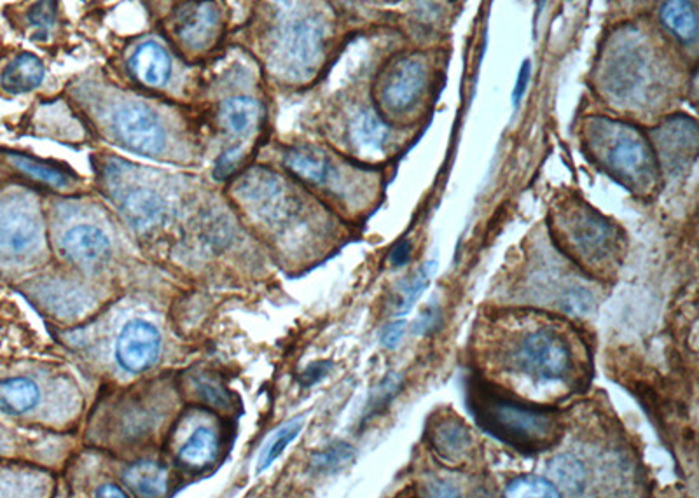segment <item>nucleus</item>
<instances>
[{
    "mask_svg": "<svg viewBox=\"0 0 699 498\" xmlns=\"http://www.w3.org/2000/svg\"><path fill=\"white\" fill-rule=\"evenodd\" d=\"M479 336V359L521 399L560 401L588 383V346L567 320L514 310L490 319Z\"/></svg>",
    "mask_w": 699,
    "mask_h": 498,
    "instance_id": "nucleus-1",
    "label": "nucleus"
},
{
    "mask_svg": "<svg viewBox=\"0 0 699 498\" xmlns=\"http://www.w3.org/2000/svg\"><path fill=\"white\" fill-rule=\"evenodd\" d=\"M469 408L481 429L523 453L551 450L563 436L556 411L518 401L488 381L469 388Z\"/></svg>",
    "mask_w": 699,
    "mask_h": 498,
    "instance_id": "nucleus-2",
    "label": "nucleus"
},
{
    "mask_svg": "<svg viewBox=\"0 0 699 498\" xmlns=\"http://www.w3.org/2000/svg\"><path fill=\"white\" fill-rule=\"evenodd\" d=\"M551 233L572 263L600 280L614 277L623 263L626 242L621 229L582 201L570 200L554 210Z\"/></svg>",
    "mask_w": 699,
    "mask_h": 498,
    "instance_id": "nucleus-3",
    "label": "nucleus"
},
{
    "mask_svg": "<svg viewBox=\"0 0 699 498\" xmlns=\"http://www.w3.org/2000/svg\"><path fill=\"white\" fill-rule=\"evenodd\" d=\"M586 144L605 172L638 196H651L659 184V161L651 142L635 126L609 118L586 121Z\"/></svg>",
    "mask_w": 699,
    "mask_h": 498,
    "instance_id": "nucleus-4",
    "label": "nucleus"
},
{
    "mask_svg": "<svg viewBox=\"0 0 699 498\" xmlns=\"http://www.w3.org/2000/svg\"><path fill=\"white\" fill-rule=\"evenodd\" d=\"M324 27L313 16L289 18L275 34V63L285 76L303 79L317 69L324 53Z\"/></svg>",
    "mask_w": 699,
    "mask_h": 498,
    "instance_id": "nucleus-5",
    "label": "nucleus"
},
{
    "mask_svg": "<svg viewBox=\"0 0 699 498\" xmlns=\"http://www.w3.org/2000/svg\"><path fill=\"white\" fill-rule=\"evenodd\" d=\"M652 67L638 41L623 39L612 49L603 72V86L619 104L637 105L651 90Z\"/></svg>",
    "mask_w": 699,
    "mask_h": 498,
    "instance_id": "nucleus-6",
    "label": "nucleus"
},
{
    "mask_svg": "<svg viewBox=\"0 0 699 498\" xmlns=\"http://www.w3.org/2000/svg\"><path fill=\"white\" fill-rule=\"evenodd\" d=\"M112 130L119 144L142 156H158L167 146V133L156 112L142 102L119 105L112 116Z\"/></svg>",
    "mask_w": 699,
    "mask_h": 498,
    "instance_id": "nucleus-7",
    "label": "nucleus"
},
{
    "mask_svg": "<svg viewBox=\"0 0 699 498\" xmlns=\"http://www.w3.org/2000/svg\"><path fill=\"white\" fill-rule=\"evenodd\" d=\"M427 86L425 63L416 56H404L392 63L381 79L380 107L385 114L401 116L411 111Z\"/></svg>",
    "mask_w": 699,
    "mask_h": 498,
    "instance_id": "nucleus-8",
    "label": "nucleus"
},
{
    "mask_svg": "<svg viewBox=\"0 0 699 498\" xmlns=\"http://www.w3.org/2000/svg\"><path fill=\"white\" fill-rule=\"evenodd\" d=\"M427 441L437 460L448 467H462L474 460L476 439L472 430L453 413H441L430 420Z\"/></svg>",
    "mask_w": 699,
    "mask_h": 498,
    "instance_id": "nucleus-9",
    "label": "nucleus"
},
{
    "mask_svg": "<svg viewBox=\"0 0 699 498\" xmlns=\"http://www.w3.org/2000/svg\"><path fill=\"white\" fill-rule=\"evenodd\" d=\"M158 329L146 320L128 322L119 334L116 359L128 373H144L160 357Z\"/></svg>",
    "mask_w": 699,
    "mask_h": 498,
    "instance_id": "nucleus-10",
    "label": "nucleus"
},
{
    "mask_svg": "<svg viewBox=\"0 0 699 498\" xmlns=\"http://www.w3.org/2000/svg\"><path fill=\"white\" fill-rule=\"evenodd\" d=\"M42 229L34 215L25 210H9L0 214V254L23 257L41 242Z\"/></svg>",
    "mask_w": 699,
    "mask_h": 498,
    "instance_id": "nucleus-11",
    "label": "nucleus"
},
{
    "mask_svg": "<svg viewBox=\"0 0 699 498\" xmlns=\"http://www.w3.org/2000/svg\"><path fill=\"white\" fill-rule=\"evenodd\" d=\"M658 147L670 170L684 168L687 161L694 160L698 151L696 123L687 118L668 121L658 130Z\"/></svg>",
    "mask_w": 699,
    "mask_h": 498,
    "instance_id": "nucleus-12",
    "label": "nucleus"
},
{
    "mask_svg": "<svg viewBox=\"0 0 699 498\" xmlns=\"http://www.w3.org/2000/svg\"><path fill=\"white\" fill-rule=\"evenodd\" d=\"M62 249L72 263L93 266L104 261L111 250V242L102 229L77 226L63 236Z\"/></svg>",
    "mask_w": 699,
    "mask_h": 498,
    "instance_id": "nucleus-13",
    "label": "nucleus"
},
{
    "mask_svg": "<svg viewBox=\"0 0 699 498\" xmlns=\"http://www.w3.org/2000/svg\"><path fill=\"white\" fill-rule=\"evenodd\" d=\"M390 137L388 125L378 112L371 109L360 111L350 123V140L355 151L364 158L380 156L385 151Z\"/></svg>",
    "mask_w": 699,
    "mask_h": 498,
    "instance_id": "nucleus-14",
    "label": "nucleus"
},
{
    "mask_svg": "<svg viewBox=\"0 0 699 498\" xmlns=\"http://www.w3.org/2000/svg\"><path fill=\"white\" fill-rule=\"evenodd\" d=\"M285 166L299 180L312 186H326L333 179V163L326 154L313 147H298L285 156Z\"/></svg>",
    "mask_w": 699,
    "mask_h": 498,
    "instance_id": "nucleus-15",
    "label": "nucleus"
},
{
    "mask_svg": "<svg viewBox=\"0 0 699 498\" xmlns=\"http://www.w3.org/2000/svg\"><path fill=\"white\" fill-rule=\"evenodd\" d=\"M133 74L147 86H163L172 74V62L167 51L156 42L142 44L132 58Z\"/></svg>",
    "mask_w": 699,
    "mask_h": 498,
    "instance_id": "nucleus-16",
    "label": "nucleus"
},
{
    "mask_svg": "<svg viewBox=\"0 0 699 498\" xmlns=\"http://www.w3.org/2000/svg\"><path fill=\"white\" fill-rule=\"evenodd\" d=\"M121 210L133 228L147 229L161 221L165 203L158 194L139 187V189H130L121 198Z\"/></svg>",
    "mask_w": 699,
    "mask_h": 498,
    "instance_id": "nucleus-17",
    "label": "nucleus"
},
{
    "mask_svg": "<svg viewBox=\"0 0 699 498\" xmlns=\"http://www.w3.org/2000/svg\"><path fill=\"white\" fill-rule=\"evenodd\" d=\"M661 21L680 41L687 44L698 41V9L694 0H665Z\"/></svg>",
    "mask_w": 699,
    "mask_h": 498,
    "instance_id": "nucleus-18",
    "label": "nucleus"
},
{
    "mask_svg": "<svg viewBox=\"0 0 699 498\" xmlns=\"http://www.w3.org/2000/svg\"><path fill=\"white\" fill-rule=\"evenodd\" d=\"M44 79V65L34 55L16 56L2 74V86L9 93H28L35 90Z\"/></svg>",
    "mask_w": 699,
    "mask_h": 498,
    "instance_id": "nucleus-19",
    "label": "nucleus"
},
{
    "mask_svg": "<svg viewBox=\"0 0 699 498\" xmlns=\"http://www.w3.org/2000/svg\"><path fill=\"white\" fill-rule=\"evenodd\" d=\"M549 481L567 495H581L586 490L588 472L579 458L570 453H561L547 465Z\"/></svg>",
    "mask_w": 699,
    "mask_h": 498,
    "instance_id": "nucleus-20",
    "label": "nucleus"
},
{
    "mask_svg": "<svg viewBox=\"0 0 699 498\" xmlns=\"http://www.w3.org/2000/svg\"><path fill=\"white\" fill-rule=\"evenodd\" d=\"M39 399V387L28 378H11L0 383V411L6 415H25L37 406Z\"/></svg>",
    "mask_w": 699,
    "mask_h": 498,
    "instance_id": "nucleus-21",
    "label": "nucleus"
},
{
    "mask_svg": "<svg viewBox=\"0 0 699 498\" xmlns=\"http://www.w3.org/2000/svg\"><path fill=\"white\" fill-rule=\"evenodd\" d=\"M125 483L140 497H161L167 492V471L156 462H139L125 472Z\"/></svg>",
    "mask_w": 699,
    "mask_h": 498,
    "instance_id": "nucleus-22",
    "label": "nucleus"
},
{
    "mask_svg": "<svg viewBox=\"0 0 699 498\" xmlns=\"http://www.w3.org/2000/svg\"><path fill=\"white\" fill-rule=\"evenodd\" d=\"M217 450H219V443L214 430L200 427L194 430L193 436L189 437L187 443L180 448L179 462L187 469L198 471L210 462H214Z\"/></svg>",
    "mask_w": 699,
    "mask_h": 498,
    "instance_id": "nucleus-23",
    "label": "nucleus"
},
{
    "mask_svg": "<svg viewBox=\"0 0 699 498\" xmlns=\"http://www.w3.org/2000/svg\"><path fill=\"white\" fill-rule=\"evenodd\" d=\"M261 114V107L254 98H229L221 105V121L229 132L245 135L252 132Z\"/></svg>",
    "mask_w": 699,
    "mask_h": 498,
    "instance_id": "nucleus-24",
    "label": "nucleus"
},
{
    "mask_svg": "<svg viewBox=\"0 0 699 498\" xmlns=\"http://www.w3.org/2000/svg\"><path fill=\"white\" fill-rule=\"evenodd\" d=\"M437 261L430 259L423 264L420 270H416L411 277L399 287L397 292V303L394 306L395 315H408L423 291L429 287L430 278L436 273Z\"/></svg>",
    "mask_w": 699,
    "mask_h": 498,
    "instance_id": "nucleus-25",
    "label": "nucleus"
},
{
    "mask_svg": "<svg viewBox=\"0 0 699 498\" xmlns=\"http://www.w3.org/2000/svg\"><path fill=\"white\" fill-rule=\"evenodd\" d=\"M7 160L11 161L20 172L27 173L28 177L41 180L48 186L65 187L69 184V175L58 170L55 166L48 165V163H42V161L16 153L7 154Z\"/></svg>",
    "mask_w": 699,
    "mask_h": 498,
    "instance_id": "nucleus-26",
    "label": "nucleus"
},
{
    "mask_svg": "<svg viewBox=\"0 0 699 498\" xmlns=\"http://www.w3.org/2000/svg\"><path fill=\"white\" fill-rule=\"evenodd\" d=\"M303 425H305V420H303V418H296V420L287 423V425H284L282 429H278L277 432L271 436L270 441L264 446L261 458H259L257 472L266 471V469L284 453L285 448L299 436V432L303 429Z\"/></svg>",
    "mask_w": 699,
    "mask_h": 498,
    "instance_id": "nucleus-27",
    "label": "nucleus"
},
{
    "mask_svg": "<svg viewBox=\"0 0 699 498\" xmlns=\"http://www.w3.org/2000/svg\"><path fill=\"white\" fill-rule=\"evenodd\" d=\"M506 497L558 498L561 497V493L547 478H540V476H521V478H516L507 485Z\"/></svg>",
    "mask_w": 699,
    "mask_h": 498,
    "instance_id": "nucleus-28",
    "label": "nucleus"
},
{
    "mask_svg": "<svg viewBox=\"0 0 699 498\" xmlns=\"http://www.w3.org/2000/svg\"><path fill=\"white\" fill-rule=\"evenodd\" d=\"M215 11L210 6L196 7L193 13L187 14L186 20L182 23L180 27V35L184 41L189 42H201L203 39H207L208 34L212 32V27L215 25Z\"/></svg>",
    "mask_w": 699,
    "mask_h": 498,
    "instance_id": "nucleus-29",
    "label": "nucleus"
},
{
    "mask_svg": "<svg viewBox=\"0 0 699 498\" xmlns=\"http://www.w3.org/2000/svg\"><path fill=\"white\" fill-rule=\"evenodd\" d=\"M353 448L350 444L338 443L329 446L326 451H320L313 457V467L317 471L329 472L340 469L343 465L348 464L352 460Z\"/></svg>",
    "mask_w": 699,
    "mask_h": 498,
    "instance_id": "nucleus-30",
    "label": "nucleus"
},
{
    "mask_svg": "<svg viewBox=\"0 0 699 498\" xmlns=\"http://www.w3.org/2000/svg\"><path fill=\"white\" fill-rule=\"evenodd\" d=\"M28 20L32 23V27H35V30L41 32L39 37L44 39L48 35L49 28L53 27V23L56 20L55 2L42 0L39 4H35L30 9V13H28Z\"/></svg>",
    "mask_w": 699,
    "mask_h": 498,
    "instance_id": "nucleus-31",
    "label": "nucleus"
},
{
    "mask_svg": "<svg viewBox=\"0 0 699 498\" xmlns=\"http://www.w3.org/2000/svg\"><path fill=\"white\" fill-rule=\"evenodd\" d=\"M443 324V312L437 305H429L423 310L422 315L416 319L413 332L420 336H430Z\"/></svg>",
    "mask_w": 699,
    "mask_h": 498,
    "instance_id": "nucleus-32",
    "label": "nucleus"
},
{
    "mask_svg": "<svg viewBox=\"0 0 699 498\" xmlns=\"http://www.w3.org/2000/svg\"><path fill=\"white\" fill-rule=\"evenodd\" d=\"M242 156V147H231L228 151H224L215 165V179H228L229 175L235 172L236 166L240 165Z\"/></svg>",
    "mask_w": 699,
    "mask_h": 498,
    "instance_id": "nucleus-33",
    "label": "nucleus"
},
{
    "mask_svg": "<svg viewBox=\"0 0 699 498\" xmlns=\"http://www.w3.org/2000/svg\"><path fill=\"white\" fill-rule=\"evenodd\" d=\"M404 332H406V320H394L381 332V343L387 348H395L401 343Z\"/></svg>",
    "mask_w": 699,
    "mask_h": 498,
    "instance_id": "nucleus-34",
    "label": "nucleus"
},
{
    "mask_svg": "<svg viewBox=\"0 0 699 498\" xmlns=\"http://www.w3.org/2000/svg\"><path fill=\"white\" fill-rule=\"evenodd\" d=\"M425 495L429 497H458L460 493L457 492L455 486L450 485L448 481H443V479H430L429 483L425 485Z\"/></svg>",
    "mask_w": 699,
    "mask_h": 498,
    "instance_id": "nucleus-35",
    "label": "nucleus"
},
{
    "mask_svg": "<svg viewBox=\"0 0 699 498\" xmlns=\"http://www.w3.org/2000/svg\"><path fill=\"white\" fill-rule=\"evenodd\" d=\"M333 367V362H317V364H312V366L306 369L305 373L301 374V383L303 385H313L317 381L322 380Z\"/></svg>",
    "mask_w": 699,
    "mask_h": 498,
    "instance_id": "nucleus-36",
    "label": "nucleus"
},
{
    "mask_svg": "<svg viewBox=\"0 0 699 498\" xmlns=\"http://www.w3.org/2000/svg\"><path fill=\"white\" fill-rule=\"evenodd\" d=\"M411 259V242L409 240H402V242L397 243L390 256H388V261L394 266V268H402L406 266Z\"/></svg>",
    "mask_w": 699,
    "mask_h": 498,
    "instance_id": "nucleus-37",
    "label": "nucleus"
},
{
    "mask_svg": "<svg viewBox=\"0 0 699 498\" xmlns=\"http://www.w3.org/2000/svg\"><path fill=\"white\" fill-rule=\"evenodd\" d=\"M200 390L201 394H203V397H205L208 402L217 404V406L228 404V395L224 394L222 390H217V387H212V385H208V383H201Z\"/></svg>",
    "mask_w": 699,
    "mask_h": 498,
    "instance_id": "nucleus-38",
    "label": "nucleus"
},
{
    "mask_svg": "<svg viewBox=\"0 0 699 498\" xmlns=\"http://www.w3.org/2000/svg\"><path fill=\"white\" fill-rule=\"evenodd\" d=\"M528 77H530V62H525L523 63V67H521L518 83H516V90H514V105L520 104L521 97H523V93H525L526 90Z\"/></svg>",
    "mask_w": 699,
    "mask_h": 498,
    "instance_id": "nucleus-39",
    "label": "nucleus"
},
{
    "mask_svg": "<svg viewBox=\"0 0 699 498\" xmlns=\"http://www.w3.org/2000/svg\"><path fill=\"white\" fill-rule=\"evenodd\" d=\"M95 495L97 497H118V498H125L126 493L119 488V486L116 485H104L100 486L98 488L97 492H95Z\"/></svg>",
    "mask_w": 699,
    "mask_h": 498,
    "instance_id": "nucleus-40",
    "label": "nucleus"
}]
</instances>
